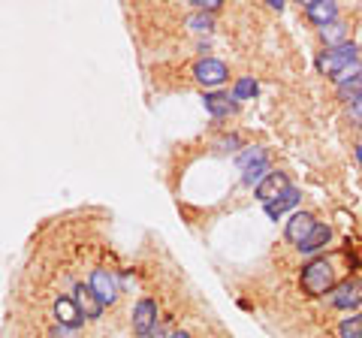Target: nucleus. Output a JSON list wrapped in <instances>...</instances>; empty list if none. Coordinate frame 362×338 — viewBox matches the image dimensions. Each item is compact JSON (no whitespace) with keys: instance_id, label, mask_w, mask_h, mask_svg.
Returning <instances> with one entry per match:
<instances>
[{"instance_id":"nucleus-22","label":"nucleus","mask_w":362,"mask_h":338,"mask_svg":"<svg viewBox=\"0 0 362 338\" xmlns=\"http://www.w3.org/2000/svg\"><path fill=\"white\" fill-rule=\"evenodd\" d=\"M194 6L202 9V13H206V9H209V13H218V9H221V0H194Z\"/></svg>"},{"instance_id":"nucleus-19","label":"nucleus","mask_w":362,"mask_h":338,"mask_svg":"<svg viewBox=\"0 0 362 338\" xmlns=\"http://www.w3.org/2000/svg\"><path fill=\"white\" fill-rule=\"evenodd\" d=\"M254 94H257V82H254V78H239V82H235L233 100H245V97H254Z\"/></svg>"},{"instance_id":"nucleus-23","label":"nucleus","mask_w":362,"mask_h":338,"mask_svg":"<svg viewBox=\"0 0 362 338\" xmlns=\"http://www.w3.org/2000/svg\"><path fill=\"white\" fill-rule=\"evenodd\" d=\"M221 148L223 151H235V148H239V136H223L221 139Z\"/></svg>"},{"instance_id":"nucleus-8","label":"nucleus","mask_w":362,"mask_h":338,"mask_svg":"<svg viewBox=\"0 0 362 338\" xmlns=\"http://www.w3.org/2000/svg\"><path fill=\"white\" fill-rule=\"evenodd\" d=\"M76 305H78V311H82L85 320H97L100 314H103V302L97 299V293L90 290V284L76 287Z\"/></svg>"},{"instance_id":"nucleus-26","label":"nucleus","mask_w":362,"mask_h":338,"mask_svg":"<svg viewBox=\"0 0 362 338\" xmlns=\"http://www.w3.org/2000/svg\"><path fill=\"white\" fill-rule=\"evenodd\" d=\"M169 338H190V335H187V332H173Z\"/></svg>"},{"instance_id":"nucleus-18","label":"nucleus","mask_w":362,"mask_h":338,"mask_svg":"<svg viewBox=\"0 0 362 338\" xmlns=\"http://www.w3.org/2000/svg\"><path fill=\"white\" fill-rule=\"evenodd\" d=\"M266 175H269V163L266 161L263 163H254V166L245 169V185H259Z\"/></svg>"},{"instance_id":"nucleus-24","label":"nucleus","mask_w":362,"mask_h":338,"mask_svg":"<svg viewBox=\"0 0 362 338\" xmlns=\"http://www.w3.org/2000/svg\"><path fill=\"white\" fill-rule=\"evenodd\" d=\"M350 118L362 121V97H359V100H354V103H350Z\"/></svg>"},{"instance_id":"nucleus-3","label":"nucleus","mask_w":362,"mask_h":338,"mask_svg":"<svg viewBox=\"0 0 362 338\" xmlns=\"http://www.w3.org/2000/svg\"><path fill=\"white\" fill-rule=\"evenodd\" d=\"M157 326V302L154 299H139L133 308V332L139 338H148Z\"/></svg>"},{"instance_id":"nucleus-11","label":"nucleus","mask_w":362,"mask_h":338,"mask_svg":"<svg viewBox=\"0 0 362 338\" xmlns=\"http://www.w3.org/2000/svg\"><path fill=\"white\" fill-rule=\"evenodd\" d=\"M305 13H308L311 21H317V25H332V21L338 18V6L329 4V0H311V4H305Z\"/></svg>"},{"instance_id":"nucleus-1","label":"nucleus","mask_w":362,"mask_h":338,"mask_svg":"<svg viewBox=\"0 0 362 338\" xmlns=\"http://www.w3.org/2000/svg\"><path fill=\"white\" fill-rule=\"evenodd\" d=\"M332 284H335V275H332V266L326 260H311L302 269V290L308 293V296L332 293Z\"/></svg>"},{"instance_id":"nucleus-13","label":"nucleus","mask_w":362,"mask_h":338,"mask_svg":"<svg viewBox=\"0 0 362 338\" xmlns=\"http://www.w3.org/2000/svg\"><path fill=\"white\" fill-rule=\"evenodd\" d=\"M296 202H299V190H296V187H287V190H284V194H281L278 199L266 202V215H269V218H281L287 209L296 206Z\"/></svg>"},{"instance_id":"nucleus-9","label":"nucleus","mask_w":362,"mask_h":338,"mask_svg":"<svg viewBox=\"0 0 362 338\" xmlns=\"http://www.w3.org/2000/svg\"><path fill=\"white\" fill-rule=\"evenodd\" d=\"M287 187H290V182H287V175H284V173H269V175L263 178V182L257 185V199L266 206V202L278 199Z\"/></svg>"},{"instance_id":"nucleus-7","label":"nucleus","mask_w":362,"mask_h":338,"mask_svg":"<svg viewBox=\"0 0 362 338\" xmlns=\"http://www.w3.org/2000/svg\"><path fill=\"white\" fill-rule=\"evenodd\" d=\"M314 227H317V221H314L311 211H293L290 221H287V239L299 247L305 239H308V233Z\"/></svg>"},{"instance_id":"nucleus-20","label":"nucleus","mask_w":362,"mask_h":338,"mask_svg":"<svg viewBox=\"0 0 362 338\" xmlns=\"http://www.w3.org/2000/svg\"><path fill=\"white\" fill-rule=\"evenodd\" d=\"M187 25H190V30H197V33H209V30H211V16L197 13V16L187 18Z\"/></svg>"},{"instance_id":"nucleus-4","label":"nucleus","mask_w":362,"mask_h":338,"mask_svg":"<svg viewBox=\"0 0 362 338\" xmlns=\"http://www.w3.org/2000/svg\"><path fill=\"white\" fill-rule=\"evenodd\" d=\"M90 290L97 293V299L103 302V305H112V302L118 299V278L109 272V269H94V275H90Z\"/></svg>"},{"instance_id":"nucleus-10","label":"nucleus","mask_w":362,"mask_h":338,"mask_svg":"<svg viewBox=\"0 0 362 338\" xmlns=\"http://www.w3.org/2000/svg\"><path fill=\"white\" fill-rule=\"evenodd\" d=\"M54 317H58V323L66 326V330H76V326L85 320L82 311H78V305H76V299H66V296H61L58 302H54Z\"/></svg>"},{"instance_id":"nucleus-2","label":"nucleus","mask_w":362,"mask_h":338,"mask_svg":"<svg viewBox=\"0 0 362 338\" xmlns=\"http://www.w3.org/2000/svg\"><path fill=\"white\" fill-rule=\"evenodd\" d=\"M354 61H359L356 58V46L354 42H344V46H338V49H332V52H326V54H320L317 58V70L320 73H326V76H335L338 70H344L347 64H354Z\"/></svg>"},{"instance_id":"nucleus-27","label":"nucleus","mask_w":362,"mask_h":338,"mask_svg":"<svg viewBox=\"0 0 362 338\" xmlns=\"http://www.w3.org/2000/svg\"><path fill=\"white\" fill-rule=\"evenodd\" d=\"M356 161L362 163V145H359V148H356Z\"/></svg>"},{"instance_id":"nucleus-6","label":"nucleus","mask_w":362,"mask_h":338,"mask_svg":"<svg viewBox=\"0 0 362 338\" xmlns=\"http://www.w3.org/2000/svg\"><path fill=\"white\" fill-rule=\"evenodd\" d=\"M332 305L341 308V311H350V308H359L362 305V278H354V281H344L332 290Z\"/></svg>"},{"instance_id":"nucleus-17","label":"nucleus","mask_w":362,"mask_h":338,"mask_svg":"<svg viewBox=\"0 0 362 338\" xmlns=\"http://www.w3.org/2000/svg\"><path fill=\"white\" fill-rule=\"evenodd\" d=\"M338 335H341V338H362V314L347 317L341 326H338Z\"/></svg>"},{"instance_id":"nucleus-21","label":"nucleus","mask_w":362,"mask_h":338,"mask_svg":"<svg viewBox=\"0 0 362 338\" xmlns=\"http://www.w3.org/2000/svg\"><path fill=\"white\" fill-rule=\"evenodd\" d=\"M266 161V154H263V148H254V151H245L242 157H239V166H254V163H263Z\"/></svg>"},{"instance_id":"nucleus-15","label":"nucleus","mask_w":362,"mask_h":338,"mask_svg":"<svg viewBox=\"0 0 362 338\" xmlns=\"http://www.w3.org/2000/svg\"><path fill=\"white\" fill-rule=\"evenodd\" d=\"M320 37L323 42H329V46H344V40H347V28L341 25V21H332V25H323L320 28Z\"/></svg>"},{"instance_id":"nucleus-25","label":"nucleus","mask_w":362,"mask_h":338,"mask_svg":"<svg viewBox=\"0 0 362 338\" xmlns=\"http://www.w3.org/2000/svg\"><path fill=\"white\" fill-rule=\"evenodd\" d=\"M169 335H173V332H166L163 326H154V332H151L148 338H169Z\"/></svg>"},{"instance_id":"nucleus-12","label":"nucleus","mask_w":362,"mask_h":338,"mask_svg":"<svg viewBox=\"0 0 362 338\" xmlns=\"http://www.w3.org/2000/svg\"><path fill=\"white\" fill-rule=\"evenodd\" d=\"M329 239H332V230L326 227V223H317V227L308 233V239L299 245V251L302 254H317L320 247H326V242H329Z\"/></svg>"},{"instance_id":"nucleus-16","label":"nucleus","mask_w":362,"mask_h":338,"mask_svg":"<svg viewBox=\"0 0 362 338\" xmlns=\"http://www.w3.org/2000/svg\"><path fill=\"white\" fill-rule=\"evenodd\" d=\"M338 97L350 100V103H354V100H359V97H362V73H359L356 78H350V82L338 85Z\"/></svg>"},{"instance_id":"nucleus-14","label":"nucleus","mask_w":362,"mask_h":338,"mask_svg":"<svg viewBox=\"0 0 362 338\" xmlns=\"http://www.w3.org/2000/svg\"><path fill=\"white\" fill-rule=\"evenodd\" d=\"M206 109L211 112V115H230V112H235V100L230 94H206Z\"/></svg>"},{"instance_id":"nucleus-5","label":"nucleus","mask_w":362,"mask_h":338,"mask_svg":"<svg viewBox=\"0 0 362 338\" xmlns=\"http://www.w3.org/2000/svg\"><path fill=\"white\" fill-rule=\"evenodd\" d=\"M194 76H197V82L199 85H206V88H218L226 82V76H230V70H226V64L218 61V58H206V61H199L194 66Z\"/></svg>"}]
</instances>
